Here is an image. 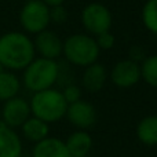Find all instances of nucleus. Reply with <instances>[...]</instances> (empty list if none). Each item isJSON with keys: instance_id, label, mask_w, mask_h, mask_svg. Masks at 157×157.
Masks as SVG:
<instances>
[{"instance_id": "nucleus-17", "label": "nucleus", "mask_w": 157, "mask_h": 157, "mask_svg": "<svg viewBox=\"0 0 157 157\" xmlns=\"http://www.w3.org/2000/svg\"><path fill=\"white\" fill-rule=\"evenodd\" d=\"M19 90H21L19 78L13 72L4 69L0 73V101L6 102L14 97H18Z\"/></svg>"}, {"instance_id": "nucleus-25", "label": "nucleus", "mask_w": 157, "mask_h": 157, "mask_svg": "<svg viewBox=\"0 0 157 157\" xmlns=\"http://www.w3.org/2000/svg\"><path fill=\"white\" fill-rule=\"evenodd\" d=\"M21 157H32V156H21Z\"/></svg>"}, {"instance_id": "nucleus-12", "label": "nucleus", "mask_w": 157, "mask_h": 157, "mask_svg": "<svg viewBox=\"0 0 157 157\" xmlns=\"http://www.w3.org/2000/svg\"><path fill=\"white\" fill-rule=\"evenodd\" d=\"M22 142L14 128L0 123V157H21Z\"/></svg>"}, {"instance_id": "nucleus-19", "label": "nucleus", "mask_w": 157, "mask_h": 157, "mask_svg": "<svg viewBox=\"0 0 157 157\" xmlns=\"http://www.w3.org/2000/svg\"><path fill=\"white\" fill-rule=\"evenodd\" d=\"M142 24L153 35H157V0H146L142 7Z\"/></svg>"}, {"instance_id": "nucleus-3", "label": "nucleus", "mask_w": 157, "mask_h": 157, "mask_svg": "<svg viewBox=\"0 0 157 157\" xmlns=\"http://www.w3.org/2000/svg\"><path fill=\"white\" fill-rule=\"evenodd\" d=\"M32 116L48 123H57L65 117L68 103L62 92L55 88H48L44 91L35 92L29 102Z\"/></svg>"}, {"instance_id": "nucleus-21", "label": "nucleus", "mask_w": 157, "mask_h": 157, "mask_svg": "<svg viewBox=\"0 0 157 157\" xmlns=\"http://www.w3.org/2000/svg\"><path fill=\"white\" fill-rule=\"evenodd\" d=\"M95 41H97L99 50H110L116 44V36L109 30V32H103L101 35L95 36Z\"/></svg>"}, {"instance_id": "nucleus-5", "label": "nucleus", "mask_w": 157, "mask_h": 157, "mask_svg": "<svg viewBox=\"0 0 157 157\" xmlns=\"http://www.w3.org/2000/svg\"><path fill=\"white\" fill-rule=\"evenodd\" d=\"M19 24L25 32L32 35L48 29L50 7L41 0H28L19 11Z\"/></svg>"}, {"instance_id": "nucleus-15", "label": "nucleus", "mask_w": 157, "mask_h": 157, "mask_svg": "<svg viewBox=\"0 0 157 157\" xmlns=\"http://www.w3.org/2000/svg\"><path fill=\"white\" fill-rule=\"evenodd\" d=\"M24 136L30 142H37L48 138L50 135V124L35 116H30L24 124L21 125Z\"/></svg>"}, {"instance_id": "nucleus-24", "label": "nucleus", "mask_w": 157, "mask_h": 157, "mask_svg": "<svg viewBox=\"0 0 157 157\" xmlns=\"http://www.w3.org/2000/svg\"><path fill=\"white\" fill-rule=\"evenodd\" d=\"M3 71H4V68H3V66H2V65H0V73H2V72H3Z\"/></svg>"}, {"instance_id": "nucleus-18", "label": "nucleus", "mask_w": 157, "mask_h": 157, "mask_svg": "<svg viewBox=\"0 0 157 157\" xmlns=\"http://www.w3.org/2000/svg\"><path fill=\"white\" fill-rule=\"evenodd\" d=\"M141 78L153 88H157V54L149 55L142 61L141 65Z\"/></svg>"}, {"instance_id": "nucleus-1", "label": "nucleus", "mask_w": 157, "mask_h": 157, "mask_svg": "<svg viewBox=\"0 0 157 157\" xmlns=\"http://www.w3.org/2000/svg\"><path fill=\"white\" fill-rule=\"evenodd\" d=\"M33 40L22 32H7L0 36V65L6 71H24L35 59Z\"/></svg>"}, {"instance_id": "nucleus-26", "label": "nucleus", "mask_w": 157, "mask_h": 157, "mask_svg": "<svg viewBox=\"0 0 157 157\" xmlns=\"http://www.w3.org/2000/svg\"><path fill=\"white\" fill-rule=\"evenodd\" d=\"M0 123H2V119H0Z\"/></svg>"}, {"instance_id": "nucleus-20", "label": "nucleus", "mask_w": 157, "mask_h": 157, "mask_svg": "<svg viewBox=\"0 0 157 157\" xmlns=\"http://www.w3.org/2000/svg\"><path fill=\"white\" fill-rule=\"evenodd\" d=\"M68 21V10L65 6H55L50 8V22L57 25H63Z\"/></svg>"}, {"instance_id": "nucleus-22", "label": "nucleus", "mask_w": 157, "mask_h": 157, "mask_svg": "<svg viewBox=\"0 0 157 157\" xmlns=\"http://www.w3.org/2000/svg\"><path fill=\"white\" fill-rule=\"evenodd\" d=\"M61 92H62V95L68 105L75 103L81 99V88L78 86H76V84H69V86H66L65 88H63V91H61Z\"/></svg>"}, {"instance_id": "nucleus-6", "label": "nucleus", "mask_w": 157, "mask_h": 157, "mask_svg": "<svg viewBox=\"0 0 157 157\" xmlns=\"http://www.w3.org/2000/svg\"><path fill=\"white\" fill-rule=\"evenodd\" d=\"M81 25L91 36H98L103 32H109L113 24L112 13L102 3H90L81 11Z\"/></svg>"}, {"instance_id": "nucleus-23", "label": "nucleus", "mask_w": 157, "mask_h": 157, "mask_svg": "<svg viewBox=\"0 0 157 157\" xmlns=\"http://www.w3.org/2000/svg\"><path fill=\"white\" fill-rule=\"evenodd\" d=\"M41 2L51 8V7H55V6H63L66 0H41Z\"/></svg>"}, {"instance_id": "nucleus-11", "label": "nucleus", "mask_w": 157, "mask_h": 157, "mask_svg": "<svg viewBox=\"0 0 157 157\" xmlns=\"http://www.w3.org/2000/svg\"><path fill=\"white\" fill-rule=\"evenodd\" d=\"M109 75L106 68L99 62H95L92 65L84 68V73L81 77V84L83 88L88 92H99L105 87L106 80Z\"/></svg>"}, {"instance_id": "nucleus-16", "label": "nucleus", "mask_w": 157, "mask_h": 157, "mask_svg": "<svg viewBox=\"0 0 157 157\" xmlns=\"http://www.w3.org/2000/svg\"><path fill=\"white\" fill-rule=\"evenodd\" d=\"M136 136L146 146L157 145V116L150 114L146 116L136 125Z\"/></svg>"}, {"instance_id": "nucleus-8", "label": "nucleus", "mask_w": 157, "mask_h": 157, "mask_svg": "<svg viewBox=\"0 0 157 157\" xmlns=\"http://www.w3.org/2000/svg\"><path fill=\"white\" fill-rule=\"evenodd\" d=\"M32 116L30 105L26 99L21 97H14L6 101L3 105L0 119L2 123L10 128H18Z\"/></svg>"}, {"instance_id": "nucleus-14", "label": "nucleus", "mask_w": 157, "mask_h": 157, "mask_svg": "<svg viewBox=\"0 0 157 157\" xmlns=\"http://www.w3.org/2000/svg\"><path fill=\"white\" fill-rule=\"evenodd\" d=\"M92 138L87 131L78 130L71 134L65 141L66 149L72 157H88L92 149Z\"/></svg>"}, {"instance_id": "nucleus-10", "label": "nucleus", "mask_w": 157, "mask_h": 157, "mask_svg": "<svg viewBox=\"0 0 157 157\" xmlns=\"http://www.w3.org/2000/svg\"><path fill=\"white\" fill-rule=\"evenodd\" d=\"M33 46H35L36 54H39L41 58L55 61L62 55L63 40L55 32L46 29L36 35L35 40H33Z\"/></svg>"}, {"instance_id": "nucleus-2", "label": "nucleus", "mask_w": 157, "mask_h": 157, "mask_svg": "<svg viewBox=\"0 0 157 157\" xmlns=\"http://www.w3.org/2000/svg\"><path fill=\"white\" fill-rule=\"evenodd\" d=\"M99 52L95 37L88 33H75L63 40L62 55L72 65L87 68L98 62Z\"/></svg>"}, {"instance_id": "nucleus-4", "label": "nucleus", "mask_w": 157, "mask_h": 157, "mask_svg": "<svg viewBox=\"0 0 157 157\" xmlns=\"http://www.w3.org/2000/svg\"><path fill=\"white\" fill-rule=\"evenodd\" d=\"M59 77V65L54 59L35 58L24 69V86L33 94L39 91L52 88Z\"/></svg>"}, {"instance_id": "nucleus-9", "label": "nucleus", "mask_w": 157, "mask_h": 157, "mask_svg": "<svg viewBox=\"0 0 157 157\" xmlns=\"http://www.w3.org/2000/svg\"><path fill=\"white\" fill-rule=\"evenodd\" d=\"M65 117L72 125H75L78 130L86 131L91 128L97 121V110L92 103L80 99L77 102L68 105Z\"/></svg>"}, {"instance_id": "nucleus-13", "label": "nucleus", "mask_w": 157, "mask_h": 157, "mask_svg": "<svg viewBox=\"0 0 157 157\" xmlns=\"http://www.w3.org/2000/svg\"><path fill=\"white\" fill-rule=\"evenodd\" d=\"M32 157H72L69 155L63 141L54 136L43 139L35 144L32 150Z\"/></svg>"}, {"instance_id": "nucleus-7", "label": "nucleus", "mask_w": 157, "mask_h": 157, "mask_svg": "<svg viewBox=\"0 0 157 157\" xmlns=\"http://www.w3.org/2000/svg\"><path fill=\"white\" fill-rule=\"evenodd\" d=\"M110 81L119 88H131L141 80V66L136 61L121 59L112 68L109 73Z\"/></svg>"}]
</instances>
